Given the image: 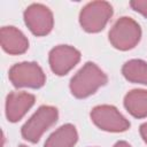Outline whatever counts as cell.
<instances>
[{
  "label": "cell",
  "instance_id": "cell-1",
  "mask_svg": "<svg viewBox=\"0 0 147 147\" xmlns=\"http://www.w3.org/2000/svg\"><path fill=\"white\" fill-rule=\"evenodd\" d=\"M107 75L93 62H86L71 78L70 91L78 99L87 98L107 84Z\"/></svg>",
  "mask_w": 147,
  "mask_h": 147
},
{
  "label": "cell",
  "instance_id": "cell-2",
  "mask_svg": "<svg viewBox=\"0 0 147 147\" xmlns=\"http://www.w3.org/2000/svg\"><path fill=\"white\" fill-rule=\"evenodd\" d=\"M110 44L119 51H129L138 45L141 38L140 25L131 17L118 18L109 31Z\"/></svg>",
  "mask_w": 147,
  "mask_h": 147
},
{
  "label": "cell",
  "instance_id": "cell-3",
  "mask_svg": "<svg viewBox=\"0 0 147 147\" xmlns=\"http://www.w3.org/2000/svg\"><path fill=\"white\" fill-rule=\"evenodd\" d=\"M57 117H59V111L55 107L52 106L39 107L37 111L22 126L21 130L22 137L25 140L33 144L39 141L44 132L56 123Z\"/></svg>",
  "mask_w": 147,
  "mask_h": 147
},
{
  "label": "cell",
  "instance_id": "cell-4",
  "mask_svg": "<svg viewBox=\"0 0 147 147\" xmlns=\"http://www.w3.org/2000/svg\"><path fill=\"white\" fill-rule=\"evenodd\" d=\"M113 16V7L107 1H92L83 7L79 14V23L83 30L95 33L105 29Z\"/></svg>",
  "mask_w": 147,
  "mask_h": 147
},
{
  "label": "cell",
  "instance_id": "cell-5",
  "mask_svg": "<svg viewBox=\"0 0 147 147\" xmlns=\"http://www.w3.org/2000/svg\"><path fill=\"white\" fill-rule=\"evenodd\" d=\"M9 80L15 87L39 88L44 86L46 76L36 62H21L9 69Z\"/></svg>",
  "mask_w": 147,
  "mask_h": 147
},
{
  "label": "cell",
  "instance_id": "cell-6",
  "mask_svg": "<svg viewBox=\"0 0 147 147\" xmlns=\"http://www.w3.org/2000/svg\"><path fill=\"white\" fill-rule=\"evenodd\" d=\"M91 119L99 129L107 132H124L130 127V122L116 107L109 105L94 107L91 111Z\"/></svg>",
  "mask_w": 147,
  "mask_h": 147
},
{
  "label": "cell",
  "instance_id": "cell-7",
  "mask_svg": "<svg viewBox=\"0 0 147 147\" xmlns=\"http://www.w3.org/2000/svg\"><path fill=\"white\" fill-rule=\"evenodd\" d=\"M24 22L29 30L39 37L48 34L54 25L51 9L41 3H32L25 9Z\"/></svg>",
  "mask_w": 147,
  "mask_h": 147
},
{
  "label": "cell",
  "instance_id": "cell-8",
  "mask_svg": "<svg viewBox=\"0 0 147 147\" xmlns=\"http://www.w3.org/2000/svg\"><path fill=\"white\" fill-rule=\"evenodd\" d=\"M80 53L72 46L59 45L49 52L48 61L52 71L57 76L67 75L79 62Z\"/></svg>",
  "mask_w": 147,
  "mask_h": 147
},
{
  "label": "cell",
  "instance_id": "cell-9",
  "mask_svg": "<svg viewBox=\"0 0 147 147\" xmlns=\"http://www.w3.org/2000/svg\"><path fill=\"white\" fill-rule=\"evenodd\" d=\"M36 98L28 92H11L6 99V116L9 122H18L34 105Z\"/></svg>",
  "mask_w": 147,
  "mask_h": 147
},
{
  "label": "cell",
  "instance_id": "cell-10",
  "mask_svg": "<svg viewBox=\"0 0 147 147\" xmlns=\"http://www.w3.org/2000/svg\"><path fill=\"white\" fill-rule=\"evenodd\" d=\"M0 41L3 51L10 55L23 54L29 48V40L15 26H3L0 31Z\"/></svg>",
  "mask_w": 147,
  "mask_h": 147
},
{
  "label": "cell",
  "instance_id": "cell-11",
  "mask_svg": "<svg viewBox=\"0 0 147 147\" xmlns=\"http://www.w3.org/2000/svg\"><path fill=\"white\" fill-rule=\"evenodd\" d=\"M78 140V133L72 124H64L55 130L46 140L44 147H74Z\"/></svg>",
  "mask_w": 147,
  "mask_h": 147
},
{
  "label": "cell",
  "instance_id": "cell-12",
  "mask_svg": "<svg viewBox=\"0 0 147 147\" xmlns=\"http://www.w3.org/2000/svg\"><path fill=\"white\" fill-rule=\"evenodd\" d=\"M125 109L136 118L147 117V91L131 90L124 96Z\"/></svg>",
  "mask_w": 147,
  "mask_h": 147
},
{
  "label": "cell",
  "instance_id": "cell-13",
  "mask_svg": "<svg viewBox=\"0 0 147 147\" xmlns=\"http://www.w3.org/2000/svg\"><path fill=\"white\" fill-rule=\"evenodd\" d=\"M123 76L132 83L147 85V62L142 60H130L122 68Z\"/></svg>",
  "mask_w": 147,
  "mask_h": 147
},
{
  "label": "cell",
  "instance_id": "cell-14",
  "mask_svg": "<svg viewBox=\"0 0 147 147\" xmlns=\"http://www.w3.org/2000/svg\"><path fill=\"white\" fill-rule=\"evenodd\" d=\"M130 6L132 9L147 17V0H133L130 2Z\"/></svg>",
  "mask_w": 147,
  "mask_h": 147
},
{
  "label": "cell",
  "instance_id": "cell-15",
  "mask_svg": "<svg viewBox=\"0 0 147 147\" xmlns=\"http://www.w3.org/2000/svg\"><path fill=\"white\" fill-rule=\"evenodd\" d=\"M140 136H141L142 140L147 144V122L140 125Z\"/></svg>",
  "mask_w": 147,
  "mask_h": 147
},
{
  "label": "cell",
  "instance_id": "cell-16",
  "mask_svg": "<svg viewBox=\"0 0 147 147\" xmlns=\"http://www.w3.org/2000/svg\"><path fill=\"white\" fill-rule=\"evenodd\" d=\"M114 147H131V145L127 144L126 141H117V142L114 145Z\"/></svg>",
  "mask_w": 147,
  "mask_h": 147
},
{
  "label": "cell",
  "instance_id": "cell-17",
  "mask_svg": "<svg viewBox=\"0 0 147 147\" xmlns=\"http://www.w3.org/2000/svg\"><path fill=\"white\" fill-rule=\"evenodd\" d=\"M20 147H28V146H24V145H21Z\"/></svg>",
  "mask_w": 147,
  "mask_h": 147
}]
</instances>
